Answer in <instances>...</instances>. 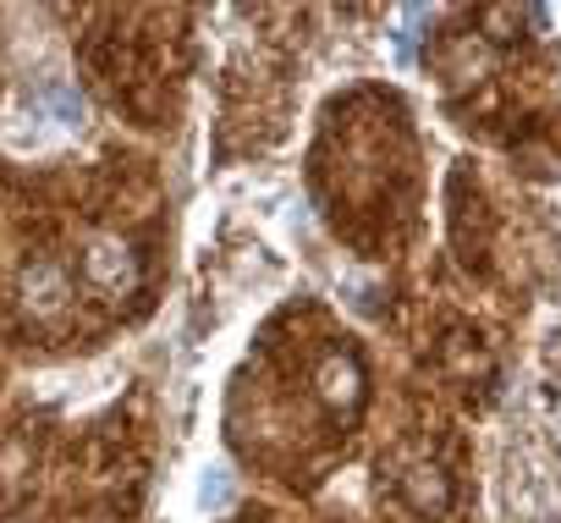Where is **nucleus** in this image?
<instances>
[{
	"mask_svg": "<svg viewBox=\"0 0 561 523\" xmlns=\"http://www.w3.org/2000/svg\"><path fill=\"white\" fill-rule=\"evenodd\" d=\"M314 397H320V408L331 413V419H342V424H353L358 413H364V397H369V369H364V359H358V348L342 337V342H331L320 359H314Z\"/></svg>",
	"mask_w": 561,
	"mask_h": 523,
	"instance_id": "f257e3e1",
	"label": "nucleus"
},
{
	"mask_svg": "<svg viewBox=\"0 0 561 523\" xmlns=\"http://www.w3.org/2000/svg\"><path fill=\"white\" fill-rule=\"evenodd\" d=\"M78 265H83V282H89L100 298H133L138 282H144L138 248H133L127 237H116V231H94V237L83 242Z\"/></svg>",
	"mask_w": 561,
	"mask_h": 523,
	"instance_id": "f03ea898",
	"label": "nucleus"
},
{
	"mask_svg": "<svg viewBox=\"0 0 561 523\" xmlns=\"http://www.w3.org/2000/svg\"><path fill=\"white\" fill-rule=\"evenodd\" d=\"M18 309L34 326H56L72 309V271L61 265V259H45V253L28 259V265L18 271Z\"/></svg>",
	"mask_w": 561,
	"mask_h": 523,
	"instance_id": "7ed1b4c3",
	"label": "nucleus"
},
{
	"mask_svg": "<svg viewBox=\"0 0 561 523\" xmlns=\"http://www.w3.org/2000/svg\"><path fill=\"white\" fill-rule=\"evenodd\" d=\"M391 485H397V496H402L413 512H424V518H440V512L451 507V474H446L435 457H408V463H397Z\"/></svg>",
	"mask_w": 561,
	"mask_h": 523,
	"instance_id": "20e7f679",
	"label": "nucleus"
},
{
	"mask_svg": "<svg viewBox=\"0 0 561 523\" xmlns=\"http://www.w3.org/2000/svg\"><path fill=\"white\" fill-rule=\"evenodd\" d=\"M528 18H534V12H523V7H484V12H479V29H484L490 45H517L523 29H528Z\"/></svg>",
	"mask_w": 561,
	"mask_h": 523,
	"instance_id": "39448f33",
	"label": "nucleus"
},
{
	"mask_svg": "<svg viewBox=\"0 0 561 523\" xmlns=\"http://www.w3.org/2000/svg\"><path fill=\"white\" fill-rule=\"evenodd\" d=\"M45 105L56 111V122H78V111H83V105H78V94H72L67 83H50V89H45Z\"/></svg>",
	"mask_w": 561,
	"mask_h": 523,
	"instance_id": "423d86ee",
	"label": "nucleus"
},
{
	"mask_svg": "<svg viewBox=\"0 0 561 523\" xmlns=\"http://www.w3.org/2000/svg\"><path fill=\"white\" fill-rule=\"evenodd\" d=\"M556 83H561V61H556Z\"/></svg>",
	"mask_w": 561,
	"mask_h": 523,
	"instance_id": "0eeeda50",
	"label": "nucleus"
}]
</instances>
